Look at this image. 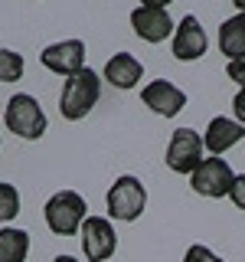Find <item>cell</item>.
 I'll list each match as a JSON object with an SVG mask.
<instances>
[{
    "mask_svg": "<svg viewBox=\"0 0 245 262\" xmlns=\"http://www.w3.org/2000/svg\"><path fill=\"white\" fill-rule=\"evenodd\" d=\"M23 56L13 49H0V82H16L23 79Z\"/></svg>",
    "mask_w": 245,
    "mask_h": 262,
    "instance_id": "obj_16",
    "label": "cell"
},
{
    "mask_svg": "<svg viewBox=\"0 0 245 262\" xmlns=\"http://www.w3.org/2000/svg\"><path fill=\"white\" fill-rule=\"evenodd\" d=\"M245 138V125H239V121H232V118H212L209 121V128H206V135H203V147L212 154V158H219V154H226L229 147H235Z\"/></svg>",
    "mask_w": 245,
    "mask_h": 262,
    "instance_id": "obj_12",
    "label": "cell"
},
{
    "mask_svg": "<svg viewBox=\"0 0 245 262\" xmlns=\"http://www.w3.org/2000/svg\"><path fill=\"white\" fill-rule=\"evenodd\" d=\"M98 95H102V79H98L92 69H82L76 76H69L65 85H62V95H59L62 118L65 121H82L98 105Z\"/></svg>",
    "mask_w": 245,
    "mask_h": 262,
    "instance_id": "obj_1",
    "label": "cell"
},
{
    "mask_svg": "<svg viewBox=\"0 0 245 262\" xmlns=\"http://www.w3.org/2000/svg\"><path fill=\"white\" fill-rule=\"evenodd\" d=\"M4 118H7V128H10L16 138H23V141H36V138L46 135V115H43L36 98L27 95V92L13 95L10 102H7Z\"/></svg>",
    "mask_w": 245,
    "mask_h": 262,
    "instance_id": "obj_3",
    "label": "cell"
},
{
    "mask_svg": "<svg viewBox=\"0 0 245 262\" xmlns=\"http://www.w3.org/2000/svg\"><path fill=\"white\" fill-rule=\"evenodd\" d=\"M147 207V190H144V184L137 177H118L111 184V190H108V213L114 220H121V223H134L137 216L144 213Z\"/></svg>",
    "mask_w": 245,
    "mask_h": 262,
    "instance_id": "obj_4",
    "label": "cell"
},
{
    "mask_svg": "<svg viewBox=\"0 0 245 262\" xmlns=\"http://www.w3.org/2000/svg\"><path fill=\"white\" fill-rule=\"evenodd\" d=\"M235 7H239V13H245V0H232Z\"/></svg>",
    "mask_w": 245,
    "mask_h": 262,
    "instance_id": "obj_24",
    "label": "cell"
},
{
    "mask_svg": "<svg viewBox=\"0 0 245 262\" xmlns=\"http://www.w3.org/2000/svg\"><path fill=\"white\" fill-rule=\"evenodd\" d=\"M131 27L144 43H163L174 33V20L167 10H157V7H137L131 13Z\"/></svg>",
    "mask_w": 245,
    "mask_h": 262,
    "instance_id": "obj_11",
    "label": "cell"
},
{
    "mask_svg": "<svg viewBox=\"0 0 245 262\" xmlns=\"http://www.w3.org/2000/svg\"><path fill=\"white\" fill-rule=\"evenodd\" d=\"M232 112H235V121H239V125H245V89H239V92H235Z\"/></svg>",
    "mask_w": 245,
    "mask_h": 262,
    "instance_id": "obj_21",
    "label": "cell"
},
{
    "mask_svg": "<svg viewBox=\"0 0 245 262\" xmlns=\"http://www.w3.org/2000/svg\"><path fill=\"white\" fill-rule=\"evenodd\" d=\"M167 167L174 174H193L196 164L203 161V138L196 135L193 128H177L170 135V144H167Z\"/></svg>",
    "mask_w": 245,
    "mask_h": 262,
    "instance_id": "obj_6",
    "label": "cell"
},
{
    "mask_svg": "<svg viewBox=\"0 0 245 262\" xmlns=\"http://www.w3.org/2000/svg\"><path fill=\"white\" fill-rule=\"evenodd\" d=\"M183 262H223V259H219L212 249H206V246H190L186 256H183Z\"/></svg>",
    "mask_w": 245,
    "mask_h": 262,
    "instance_id": "obj_18",
    "label": "cell"
},
{
    "mask_svg": "<svg viewBox=\"0 0 245 262\" xmlns=\"http://www.w3.org/2000/svg\"><path fill=\"white\" fill-rule=\"evenodd\" d=\"M232 184H235V174H232L226 158H203L196 164V170L190 174V187L200 196H216V200L229 196Z\"/></svg>",
    "mask_w": 245,
    "mask_h": 262,
    "instance_id": "obj_5",
    "label": "cell"
},
{
    "mask_svg": "<svg viewBox=\"0 0 245 262\" xmlns=\"http://www.w3.org/2000/svg\"><path fill=\"white\" fill-rule=\"evenodd\" d=\"M20 213V193L13 184H0V223H10Z\"/></svg>",
    "mask_w": 245,
    "mask_h": 262,
    "instance_id": "obj_17",
    "label": "cell"
},
{
    "mask_svg": "<svg viewBox=\"0 0 245 262\" xmlns=\"http://www.w3.org/2000/svg\"><path fill=\"white\" fill-rule=\"evenodd\" d=\"M118 249V236L114 226L105 216H85L82 223V252L88 262H108Z\"/></svg>",
    "mask_w": 245,
    "mask_h": 262,
    "instance_id": "obj_7",
    "label": "cell"
},
{
    "mask_svg": "<svg viewBox=\"0 0 245 262\" xmlns=\"http://www.w3.org/2000/svg\"><path fill=\"white\" fill-rule=\"evenodd\" d=\"M53 262H79V259H76V256H56Z\"/></svg>",
    "mask_w": 245,
    "mask_h": 262,
    "instance_id": "obj_23",
    "label": "cell"
},
{
    "mask_svg": "<svg viewBox=\"0 0 245 262\" xmlns=\"http://www.w3.org/2000/svg\"><path fill=\"white\" fill-rule=\"evenodd\" d=\"M105 79H108L114 89H134L137 82L144 79V66L131 53H114L111 59L105 62Z\"/></svg>",
    "mask_w": 245,
    "mask_h": 262,
    "instance_id": "obj_13",
    "label": "cell"
},
{
    "mask_svg": "<svg viewBox=\"0 0 245 262\" xmlns=\"http://www.w3.org/2000/svg\"><path fill=\"white\" fill-rule=\"evenodd\" d=\"M39 62L46 66L49 72L69 79L76 72L85 69V43L82 39H62V43H53L39 53Z\"/></svg>",
    "mask_w": 245,
    "mask_h": 262,
    "instance_id": "obj_8",
    "label": "cell"
},
{
    "mask_svg": "<svg viewBox=\"0 0 245 262\" xmlns=\"http://www.w3.org/2000/svg\"><path fill=\"white\" fill-rule=\"evenodd\" d=\"M229 196H232V203L239 210H245V174H235V184H232V190H229Z\"/></svg>",
    "mask_w": 245,
    "mask_h": 262,
    "instance_id": "obj_20",
    "label": "cell"
},
{
    "mask_svg": "<svg viewBox=\"0 0 245 262\" xmlns=\"http://www.w3.org/2000/svg\"><path fill=\"white\" fill-rule=\"evenodd\" d=\"M27 252H30L27 229H16V226L0 229V262H27Z\"/></svg>",
    "mask_w": 245,
    "mask_h": 262,
    "instance_id": "obj_15",
    "label": "cell"
},
{
    "mask_svg": "<svg viewBox=\"0 0 245 262\" xmlns=\"http://www.w3.org/2000/svg\"><path fill=\"white\" fill-rule=\"evenodd\" d=\"M226 76L232 79V82H239V85L245 89V56H239V59H229V66H226Z\"/></svg>",
    "mask_w": 245,
    "mask_h": 262,
    "instance_id": "obj_19",
    "label": "cell"
},
{
    "mask_svg": "<svg viewBox=\"0 0 245 262\" xmlns=\"http://www.w3.org/2000/svg\"><path fill=\"white\" fill-rule=\"evenodd\" d=\"M174 0H141V7H157V10H167Z\"/></svg>",
    "mask_w": 245,
    "mask_h": 262,
    "instance_id": "obj_22",
    "label": "cell"
},
{
    "mask_svg": "<svg viewBox=\"0 0 245 262\" xmlns=\"http://www.w3.org/2000/svg\"><path fill=\"white\" fill-rule=\"evenodd\" d=\"M141 98H144V105L154 115H163V118H174V115H180V112H183V105H186L183 89H177L174 82H167V79L147 82Z\"/></svg>",
    "mask_w": 245,
    "mask_h": 262,
    "instance_id": "obj_10",
    "label": "cell"
},
{
    "mask_svg": "<svg viewBox=\"0 0 245 262\" xmlns=\"http://www.w3.org/2000/svg\"><path fill=\"white\" fill-rule=\"evenodd\" d=\"M219 49L229 59H239L245 56V13H235L219 27Z\"/></svg>",
    "mask_w": 245,
    "mask_h": 262,
    "instance_id": "obj_14",
    "label": "cell"
},
{
    "mask_svg": "<svg viewBox=\"0 0 245 262\" xmlns=\"http://www.w3.org/2000/svg\"><path fill=\"white\" fill-rule=\"evenodd\" d=\"M206 46H209V36H206V30H203V23L196 20L193 13H186L174 27V56L180 62H193L206 53Z\"/></svg>",
    "mask_w": 245,
    "mask_h": 262,
    "instance_id": "obj_9",
    "label": "cell"
},
{
    "mask_svg": "<svg viewBox=\"0 0 245 262\" xmlns=\"http://www.w3.org/2000/svg\"><path fill=\"white\" fill-rule=\"evenodd\" d=\"M85 200H82V193L76 190H59L49 196L46 203V226L53 229L56 236H76L82 223H85Z\"/></svg>",
    "mask_w": 245,
    "mask_h": 262,
    "instance_id": "obj_2",
    "label": "cell"
}]
</instances>
